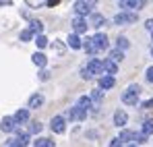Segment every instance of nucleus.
<instances>
[{"label": "nucleus", "instance_id": "1", "mask_svg": "<svg viewBox=\"0 0 153 147\" xmlns=\"http://www.w3.org/2000/svg\"><path fill=\"white\" fill-rule=\"evenodd\" d=\"M102 73H103V60H97V58L89 60V64L81 69V75H83V79H91V77H95V75H102Z\"/></svg>", "mask_w": 153, "mask_h": 147}, {"label": "nucleus", "instance_id": "2", "mask_svg": "<svg viewBox=\"0 0 153 147\" xmlns=\"http://www.w3.org/2000/svg\"><path fill=\"white\" fill-rule=\"evenodd\" d=\"M139 93H141V87H139V85H130L126 91L122 93V101L128 104V106H137V101H139Z\"/></svg>", "mask_w": 153, "mask_h": 147}, {"label": "nucleus", "instance_id": "3", "mask_svg": "<svg viewBox=\"0 0 153 147\" xmlns=\"http://www.w3.org/2000/svg\"><path fill=\"white\" fill-rule=\"evenodd\" d=\"M114 23L116 25H130L137 23V13H118L114 17Z\"/></svg>", "mask_w": 153, "mask_h": 147}, {"label": "nucleus", "instance_id": "4", "mask_svg": "<svg viewBox=\"0 0 153 147\" xmlns=\"http://www.w3.org/2000/svg\"><path fill=\"white\" fill-rule=\"evenodd\" d=\"M93 6H95V2H85V0H79V2H75V10H76V15H79V17L89 15Z\"/></svg>", "mask_w": 153, "mask_h": 147}, {"label": "nucleus", "instance_id": "5", "mask_svg": "<svg viewBox=\"0 0 153 147\" xmlns=\"http://www.w3.org/2000/svg\"><path fill=\"white\" fill-rule=\"evenodd\" d=\"M64 124H66V122H64V116H54V118H52V122H50V128L56 133V135H62V133H64V128H66Z\"/></svg>", "mask_w": 153, "mask_h": 147}, {"label": "nucleus", "instance_id": "6", "mask_svg": "<svg viewBox=\"0 0 153 147\" xmlns=\"http://www.w3.org/2000/svg\"><path fill=\"white\" fill-rule=\"evenodd\" d=\"M85 116H87V112H85L83 108H79V106L66 110V118H71V120H83Z\"/></svg>", "mask_w": 153, "mask_h": 147}, {"label": "nucleus", "instance_id": "7", "mask_svg": "<svg viewBox=\"0 0 153 147\" xmlns=\"http://www.w3.org/2000/svg\"><path fill=\"white\" fill-rule=\"evenodd\" d=\"M0 131H4V133H13V131H17V122H15V118H13V116H4L2 122H0Z\"/></svg>", "mask_w": 153, "mask_h": 147}, {"label": "nucleus", "instance_id": "8", "mask_svg": "<svg viewBox=\"0 0 153 147\" xmlns=\"http://www.w3.org/2000/svg\"><path fill=\"white\" fill-rule=\"evenodd\" d=\"M73 29H75L76 35H79V33H85V31H87V21H85L83 17H75V19H73Z\"/></svg>", "mask_w": 153, "mask_h": 147}, {"label": "nucleus", "instance_id": "9", "mask_svg": "<svg viewBox=\"0 0 153 147\" xmlns=\"http://www.w3.org/2000/svg\"><path fill=\"white\" fill-rule=\"evenodd\" d=\"M126 120H128V114L124 110H116V112H114V124H116V126L126 124Z\"/></svg>", "mask_w": 153, "mask_h": 147}, {"label": "nucleus", "instance_id": "10", "mask_svg": "<svg viewBox=\"0 0 153 147\" xmlns=\"http://www.w3.org/2000/svg\"><path fill=\"white\" fill-rule=\"evenodd\" d=\"M93 42H95V48L97 50H105L108 48V35H105V33H97V35L93 37Z\"/></svg>", "mask_w": 153, "mask_h": 147}, {"label": "nucleus", "instance_id": "11", "mask_svg": "<svg viewBox=\"0 0 153 147\" xmlns=\"http://www.w3.org/2000/svg\"><path fill=\"white\" fill-rule=\"evenodd\" d=\"M116 85V81H114V77H110V75H103L102 79H100V89H112Z\"/></svg>", "mask_w": 153, "mask_h": 147}, {"label": "nucleus", "instance_id": "12", "mask_svg": "<svg viewBox=\"0 0 153 147\" xmlns=\"http://www.w3.org/2000/svg\"><path fill=\"white\" fill-rule=\"evenodd\" d=\"M120 6H122V8H143L145 2H143V0H122Z\"/></svg>", "mask_w": 153, "mask_h": 147}, {"label": "nucleus", "instance_id": "13", "mask_svg": "<svg viewBox=\"0 0 153 147\" xmlns=\"http://www.w3.org/2000/svg\"><path fill=\"white\" fill-rule=\"evenodd\" d=\"M13 118H15V122H17V124L27 122V120H29V110H25V108H23V110H17V114H15Z\"/></svg>", "mask_w": 153, "mask_h": 147}, {"label": "nucleus", "instance_id": "14", "mask_svg": "<svg viewBox=\"0 0 153 147\" xmlns=\"http://www.w3.org/2000/svg\"><path fill=\"white\" fill-rule=\"evenodd\" d=\"M68 46H71L73 50L83 48V40H81V37H79L76 33H71V35H68Z\"/></svg>", "mask_w": 153, "mask_h": 147}, {"label": "nucleus", "instance_id": "15", "mask_svg": "<svg viewBox=\"0 0 153 147\" xmlns=\"http://www.w3.org/2000/svg\"><path fill=\"white\" fill-rule=\"evenodd\" d=\"M103 73H108L110 77L116 75V73H118V64L112 62V60H103Z\"/></svg>", "mask_w": 153, "mask_h": 147}, {"label": "nucleus", "instance_id": "16", "mask_svg": "<svg viewBox=\"0 0 153 147\" xmlns=\"http://www.w3.org/2000/svg\"><path fill=\"white\" fill-rule=\"evenodd\" d=\"M83 50L87 52V54H95L97 48H95V42H93V37H87V40H83Z\"/></svg>", "mask_w": 153, "mask_h": 147}, {"label": "nucleus", "instance_id": "17", "mask_svg": "<svg viewBox=\"0 0 153 147\" xmlns=\"http://www.w3.org/2000/svg\"><path fill=\"white\" fill-rule=\"evenodd\" d=\"M102 101H103V91L102 89H93L91 91V104L93 106H100Z\"/></svg>", "mask_w": 153, "mask_h": 147}, {"label": "nucleus", "instance_id": "18", "mask_svg": "<svg viewBox=\"0 0 153 147\" xmlns=\"http://www.w3.org/2000/svg\"><path fill=\"white\" fill-rule=\"evenodd\" d=\"M31 60H33V64H37V66H46V62H48V58H46L42 52H35V54L31 56Z\"/></svg>", "mask_w": 153, "mask_h": 147}, {"label": "nucleus", "instance_id": "19", "mask_svg": "<svg viewBox=\"0 0 153 147\" xmlns=\"http://www.w3.org/2000/svg\"><path fill=\"white\" fill-rule=\"evenodd\" d=\"M29 31H31V33H39V35H42V31H44V23H42V21H37V19H33V21L29 23Z\"/></svg>", "mask_w": 153, "mask_h": 147}, {"label": "nucleus", "instance_id": "20", "mask_svg": "<svg viewBox=\"0 0 153 147\" xmlns=\"http://www.w3.org/2000/svg\"><path fill=\"white\" fill-rule=\"evenodd\" d=\"M42 104H44V96L42 93H35V96L29 98V108H39Z\"/></svg>", "mask_w": 153, "mask_h": 147}, {"label": "nucleus", "instance_id": "21", "mask_svg": "<svg viewBox=\"0 0 153 147\" xmlns=\"http://www.w3.org/2000/svg\"><path fill=\"white\" fill-rule=\"evenodd\" d=\"M15 143L19 147H25L27 143H29V133H19V135L15 137Z\"/></svg>", "mask_w": 153, "mask_h": 147}, {"label": "nucleus", "instance_id": "22", "mask_svg": "<svg viewBox=\"0 0 153 147\" xmlns=\"http://www.w3.org/2000/svg\"><path fill=\"white\" fill-rule=\"evenodd\" d=\"M102 25H105V19H103L102 15H91V27H102Z\"/></svg>", "mask_w": 153, "mask_h": 147}, {"label": "nucleus", "instance_id": "23", "mask_svg": "<svg viewBox=\"0 0 153 147\" xmlns=\"http://www.w3.org/2000/svg\"><path fill=\"white\" fill-rule=\"evenodd\" d=\"M35 147H54V141L48 139V137H39V139L35 141Z\"/></svg>", "mask_w": 153, "mask_h": 147}, {"label": "nucleus", "instance_id": "24", "mask_svg": "<svg viewBox=\"0 0 153 147\" xmlns=\"http://www.w3.org/2000/svg\"><path fill=\"white\" fill-rule=\"evenodd\" d=\"M79 108H83L85 112H87L89 108H93V104H91V98H85V96H83V98H79Z\"/></svg>", "mask_w": 153, "mask_h": 147}, {"label": "nucleus", "instance_id": "25", "mask_svg": "<svg viewBox=\"0 0 153 147\" xmlns=\"http://www.w3.org/2000/svg\"><path fill=\"white\" fill-rule=\"evenodd\" d=\"M122 58H124V52H120V50H112L110 52V60L112 62H120Z\"/></svg>", "mask_w": 153, "mask_h": 147}, {"label": "nucleus", "instance_id": "26", "mask_svg": "<svg viewBox=\"0 0 153 147\" xmlns=\"http://www.w3.org/2000/svg\"><path fill=\"white\" fill-rule=\"evenodd\" d=\"M116 46H118V50H120V52H122V50H126L128 46H130V42H128L124 35H120V37L116 40Z\"/></svg>", "mask_w": 153, "mask_h": 147}, {"label": "nucleus", "instance_id": "27", "mask_svg": "<svg viewBox=\"0 0 153 147\" xmlns=\"http://www.w3.org/2000/svg\"><path fill=\"white\" fill-rule=\"evenodd\" d=\"M122 143L124 141H134V133H130V131H120V137H118Z\"/></svg>", "mask_w": 153, "mask_h": 147}, {"label": "nucleus", "instance_id": "28", "mask_svg": "<svg viewBox=\"0 0 153 147\" xmlns=\"http://www.w3.org/2000/svg\"><path fill=\"white\" fill-rule=\"evenodd\" d=\"M151 133H153V120H145V122H143V135L149 137Z\"/></svg>", "mask_w": 153, "mask_h": 147}, {"label": "nucleus", "instance_id": "29", "mask_svg": "<svg viewBox=\"0 0 153 147\" xmlns=\"http://www.w3.org/2000/svg\"><path fill=\"white\" fill-rule=\"evenodd\" d=\"M29 133H31V135H37V133H42V122L33 120V122H31V126H29Z\"/></svg>", "mask_w": 153, "mask_h": 147}, {"label": "nucleus", "instance_id": "30", "mask_svg": "<svg viewBox=\"0 0 153 147\" xmlns=\"http://www.w3.org/2000/svg\"><path fill=\"white\" fill-rule=\"evenodd\" d=\"M35 44H37V48H46L48 46V37L46 35H37L35 37Z\"/></svg>", "mask_w": 153, "mask_h": 147}, {"label": "nucleus", "instance_id": "31", "mask_svg": "<svg viewBox=\"0 0 153 147\" xmlns=\"http://www.w3.org/2000/svg\"><path fill=\"white\" fill-rule=\"evenodd\" d=\"M31 37H33V33H31L29 29H23V31H21V42H29Z\"/></svg>", "mask_w": 153, "mask_h": 147}, {"label": "nucleus", "instance_id": "32", "mask_svg": "<svg viewBox=\"0 0 153 147\" xmlns=\"http://www.w3.org/2000/svg\"><path fill=\"white\" fill-rule=\"evenodd\" d=\"M147 139H149L147 135H143V133L137 135V133H134V141H137V143H147Z\"/></svg>", "mask_w": 153, "mask_h": 147}, {"label": "nucleus", "instance_id": "33", "mask_svg": "<svg viewBox=\"0 0 153 147\" xmlns=\"http://www.w3.org/2000/svg\"><path fill=\"white\" fill-rule=\"evenodd\" d=\"M110 147H124V143H122L120 139H114V141L110 143Z\"/></svg>", "mask_w": 153, "mask_h": 147}, {"label": "nucleus", "instance_id": "34", "mask_svg": "<svg viewBox=\"0 0 153 147\" xmlns=\"http://www.w3.org/2000/svg\"><path fill=\"white\" fill-rule=\"evenodd\" d=\"M147 81H149V83H153V66H149V69H147Z\"/></svg>", "mask_w": 153, "mask_h": 147}, {"label": "nucleus", "instance_id": "35", "mask_svg": "<svg viewBox=\"0 0 153 147\" xmlns=\"http://www.w3.org/2000/svg\"><path fill=\"white\" fill-rule=\"evenodd\" d=\"M39 79H42V81H48V79H50V73H48V71H42V73H39Z\"/></svg>", "mask_w": 153, "mask_h": 147}, {"label": "nucleus", "instance_id": "36", "mask_svg": "<svg viewBox=\"0 0 153 147\" xmlns=\"http://www.w3.org/2000/svg\"><path fill=\"white\" fill-rule=\"evenodd\" d=\"M145 27H147V29H149V31H151V33H153V19H149V21L145 23Z\"/></svg>", "mask_w": 153, "mask_h": 147}, {"label": "nucleus", "instance_id": "37", "mask_svg": "<svg viewBox=\"0 0 153 147\" xmlns=\"http://www.w3.org/2000/svg\"><path fill=\"white\" fill-rule=\"evenodd\" d=\"M143 108H153V99H149V101H145V104H143Z\"/></svg>", "mask_w": 153, "mask_h": 147}, {"label": "nucleus", "instance_id": "38", "mask_svg": "<svg viewBox=\"0 0 153 147\" xmlns=\"http://www.w3.org/2000/svg\"><path fill=\"white\" fill-rule=\"evenodd\" d=\"M6 147H19V145L15 143V139H10V141H8V145H6Z\"/></svg>", "mask_w": 153, "mask_h": 147}, {"label": "nucleus", "instance_id": "39", "mask_svg": "<svg viewBox=\"0 0 153 147\" xmlns=\"http://www.w3.org/2000/svg\"><path fill=\"white\" fill-rule=\"evenodd\" d=\"M6 4H10L8 0H0V6H6Z\"/></svg>", "mask_w": 153, "mask_h": 147}, {"label": "nucleus", "instance_id": "40", "mask_svg": "<svg viewBox=\"0 0 153 147\" xmlns=\"http://www.w3.org/2000/svg\"><path fill=\"white\" fill-rule=\"evenodd\" d=\"M128 147H137V145H134V143H132V145H128Z\"/></svg>", "mask_w": 153, "mask_h": 147}, {"label": "nucleus", "instance_id": "41", "mask_svg": "<svg viewBox=\"0 0 153 147\" xmlns=\"http://www.w3.org/2000/svg\"><path fill=\"white\" fill-rule=\"evenodd\" d=\"M151 54H153V48H151Z\"/></svg>", "mask_w": 153, "mask_h": 147}]
</instances>
